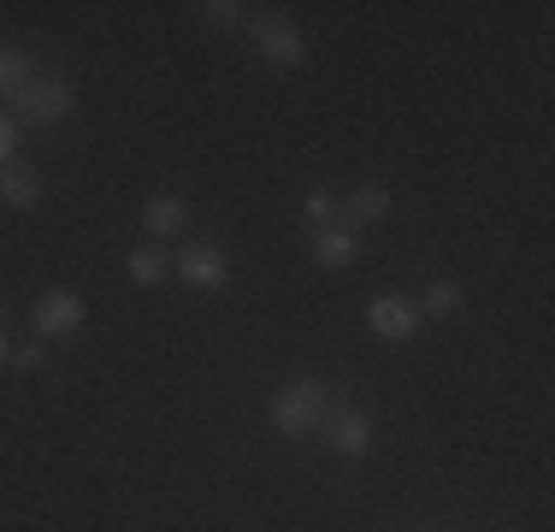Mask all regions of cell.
Instances as JSON below:
<instances>
[{
  "instance_id": "cell-19",
  "label": "cell",
  "mask_w": 555,
  "mask_h": 532,
  "mask_svg": "<svg viewBox=\"0 0 555 532\" xmlns=\"http://www.w3.org/2000/svg\"><path fill=\"white\" fill-rule=\"evenodd\" d=\"M12 362V343H7V331H0V367H7Z\"/></svg>"
},
{
  "instance_id": "cell-15",
  "label": "cell",
  "mask_w": 555,
  "mask_h": 532,
  "mask_svg": "<svg viewBox=\"0 0 555 532\" xmlns=\"http://www.w3.org/2000/svg\"><path fill=\"white\" fill-rule=\"evenodd\" d=\"M125 273L137 278L142 290H154V284H160V278H166V255H160V249H130Z\"/></svg>"
},
{
  "instance_id": "cell-4",
  "label": "cell",
  "mask_w": 555,
  "mask_h": 532,
  "mask_svg": "<svg viewBox=\"0 0 555 532\" xmlns=\"http://www.w3.org/2000/svg\"><path fill=\"white\" fill-rule=\"evenodd\" d=\"M83 319H89V308H83L77 290H48L30 308V326L42 331V338H72V331H83Z\"/></svg>"
},
{
  "instance_id": "cell-3",
  "label": "cell",
  "mask_w": 555,
  "mask_h": 532,
  "mask_svg": "<svg viewBox=\"0 0 555 532\" xmlns=\"http://www.w3.org/2000/svg\"><path fill=\"white\" fill-rule=\"evenodd\" d=\"M18 106L30 125H60V118H72V106H77V89H72V77H30V84L18 89Z\"/></svg>"
},
{
  "instance_id": "cell-2",
  "label": "cell",
  "mask_w": 555,
  "mask_h": 532,
  "mask_svg": "<svg viewBox=\"0 0 555 532\" xmlns=\"http://www.w3.org/2000/svg\"><path fill=\"white\" fill-rule=\"evenodd\" d=\"M248 30H255L260 60L278 65V72H296V65L308 60V36H301V24L284 18V12H248Z\"/></svg>"
},
{
  "instance_id": "cell-9",
  "label": "cell",
  "mask_w": 555,
  "mask_h": 532,
  "mask_svg": "<svg viewBox=\"0 0 555 532\" xmlns=\"http://www.w3.org/2000/svg\"><path fill=\"white\" fill-rule=\"evenodd\" d=\"M0 202H7V207H36V202H42V172H36V166H24V160H12V166L7 172H0Z\"/></svg>"
},
{
  "instance_id": "cell-8",
  "label": "cell",
  "mask_w": 555,
  "mask_h": 532,
  "mask_svg": "<svg viewBox=\"0 0 555 532\" xmlns=\"http://www.w3.org/2000/svg\"><path fill=\"white\" fill-rule=\"evenodd\" d=\"M390 213V190L385 183H361L354 195H343L337 202V225L343 231H361V225H378Z\"/></svg>"
},
{
  "instance_id": "cell-11",
  "label": "cell",
  "mask_w": 555,
  "mask_h": 532,
  "mask_svg": "<svg viewBox=\"0 0 555 532\" xmlns=\"http://www.w3.org/2000/svg\"><path fill=\"white\" fill-rule=\"evenodd\" d=\"M354 255H361L354 231H343V225H325V231H313V261H320L325 273H343V266H354Z\"/></svg>"
},
{
  "instance_id": "cell-16",
  "label": "cell",
  "mask_w": 555,
  "mask_h": 532,
  "mask_svg": "<svg viewBox=\"0 0 555 532\" xmlns=\"http://www.w3.org/2000/svg\"><path fill=\"white\" fill-rule=\"evenodd\" d=\"M202 18L219 24V30H243V24H248V7H236V0H207Z\"/></svg>"
},
{
  "instance_id": "cell-12",
  "label": "cell",
  "mask_w": 555,
  "mask_h": 532,
  "mask_svg": "<svg viewBox=\"0 0 555 532\" xmlns=\"http://www.w3.org/2000/svg\"><path fill=\"white\" fill-rule=\"evenodd\" d=\"M30 53L24 48H12V42H0V101H18V89L30 84Z\"/></svg>"
},
{
  "instance_id": "cell-13",
  "label": "cell",
  "mask_w": 555,
  "mask_h": 532,
  "mask_svg": "<svg viewBox=\"0 0 555 532\" xmlns=\"http://www.w3.org/2000/svg\"><path fill=\"white\" fill-rule=\"evenodd\" d=\"M414 308H420V319H449V314H461V284H455V278H431V284H426V296H420L414 302Z\"/></svg>"
},
{
  "instance_id": "cell-10",
  "label": "cell",
  "mask_w": 555,
  "mask_h": 532,
  "mask_svg": "<svg viewBox=\"0 0 555 532\" xmlns=\"http://www.w3.org/2000/svg\"><path fill=\"white\" fill-rule=\"evenodd\" d=\"M183 225H190V202H178V195L142 202V231L149 237H183Z\"/></svg>"
},
{
  "instance_id": "cell-6",
  "label": "cell",
  "mask_w": 555,
  "mask_h": 532,
  "mask_svg": "<svg viewBox=\"0 0 555 532\" xmlns=\"http://www.w3.org/2000/svg\"><path fill=\"white\" fill-rule=\"evenodd\" d=\"M178 278L190 290H219L224 278H231V261H224V249H214V243H190L178 255Z\"/></svg>"
},
{
  "instance_id": "cell-5",
  "label": "cell",
  "mask_w": 555,
  "mask_h": 532,
  "mask_svg": "<svg viewBox=\"0 0 555 532\" xmlns=\"http://www.w3.org/2000/svg\"><path fill=\"white\" fill-rule=\"evenodd\" d=\"M320 432L337 456H366V449H373V415H366V408H332Z\"/></svg>"
},
{
  "instance_id": "cell-17",
  "label": "cell",
  "mask_w": 555,
  "mask_h": 532,
  "mask_svg": "<svg viewBox=\"0 0 555 532\" xmlns=\"http://www.w3.org/2000/svg\"><path fill=\"white\" fill-rule=\"evenodd\" d=\"M12 154H18V118L0 113V172L12 166Z\"/></svg>"
},
{
  "instance_id": "cell-14",
  "label": "cell",
  "mask_w": 555,
  "mask_h": 532,
  "mask_svg": "<svg viewBox=\"0 0 555 532\" xmlns=\"http://www.w3.org/2000/svg\"><path fill=\"white\" fill-rule=\"evenodd\" d=\"M337 202H343V195H332L325 183H313V190L301 195V219H308V231H325V225H337Z\"/></svg>"
},
{
  "instance_id": "cell-18",
  "label": "cell",
  "mask_w": 555,
  "mask_h": 532,
  "mask_svg": "<svg viewBox=\"0 0 555 532\" xmlns=\"http://www.w3.org/2000/svg\"><path fill=\"white\" fill-rule=\"evenodd\" d=\"M42 362H48V355L36 350V343H24V350H12V367H18V372H42Z\"/></svg>"
},
{
  "instance_id": "cell-7",
  "label": "cell",
  "mask_w": 555,
  "mask_h": 532,
  "mask_svg": "<svg viewBox=\"0 0 555 532\" xmlns=\"http://www.w3.org/2000/svg\"><path fill=\"white\" fill-rule=\"evenodd\" d=\"M366 326L378 331L385 343H408L420 331V308L408 296H373V308H366Z\"/></svg>"
},
{
  "instance_id": "cell-1",
  "label": "cell",
  "mask_w": 555,
  "mask_h": 532,
  "mask_svg": "<svg viewBox=\"0 0 555 532\" xmlns=\"http://www.w3.org/2000/svg\"><path fill=\"white\" fill-rule=\"evenodd\" d=\"M325 415H332V384H320V379H296V384H284V391L272 396V426L284 438L320 432Z\"/></svg>"
}]
</instances>
